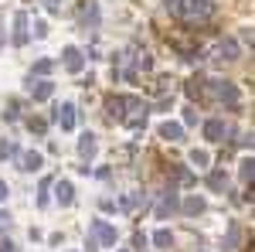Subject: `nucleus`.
Wrapping results in <instances>:
<instances>
[{"label": "nucleus", "instance_id": "33", "mask_svg": "<svg viewBox=\"0 0 255 252\" xmlns=\"http://www.w3.org/2000/svg\"><path fill=\"white\" fill-rule=\"evenodd\" d=\"M133 246H136V249H143V246H146V235L136 232V235H133Z\"/></svg>", "mask_w": 255, "mask_h": 252}, {"label": "nucleus", "instance_id": "4", "mask_svg": "<svg viewBox=\"0 0 255 252\" xmlns=\"http://www.w3.org/2000/svg\"><path fill=\"white\" fill-rule=\"evenodd\" d=\"M79 24H82V31H96V27H99V3H96V0H82Z\"/></svg>", "mask_w": 255, "mask_h": 252}, {"label": "nucleus", "instance_id": "1", "mask_svg": "<svg viewBox=\"0 0 255 252\" xmlns=\"http://www.w3.org/2000/svg\"><path fill=\"white\" fill-rule=\"evenodd\" d=\"M204 96H215L218 102H225V106H238L242 92H238V85H235V82L215 78V82H204Z\"/></svg>", "mask_w": 255, "mask_h": 252}, {"label": "nucleus", "instance_id": "27", "mask_svg": "<svg viewBox=\"0 0 255 252\" xmlns=\"http://www.w3.org/2000/svg\"><path fill=\"white\" fill-rule=\"evenodd\" d=\"M14 154H17V147L10 140H0V160H7V157H14Z\"/></svg>", "mask_w": 255, "mask_h": 252}, {"label": "nucleus", "instance_id": "31", "mask_svg": "<svg viewBox=\"0 0 255 252\" xmlns=\"http://www.w3.org/2000/svg\"><path fill=\"white\" fill-rule=\"evenodd\" d=\"M184 123H197V109L191 106V109H184Z\"/></svg>", "mask_w": 255, "mask_h": 252}, {"label": "nucleus", "instance_id": "14", "mask_svg": "<svg viewBox=\"0 0 255 252\" xmlns=\"http://www.w3.org/2000/svg\"><path fill=\"white\" fill-rule=\"evenodd\" d=\"M167 174L174 177V181H180V184H194V174L184 164H167Z\"/></svg>", "mask_w": 255, "mask_h": 252}, {"label": "nucleus", "instance_id": "17", "mask_svg": "<svg viewBox=\"0 0 255 252\" xmlns=\"http://www.w3.org/2000/svg\"><path fill=\"white\" fill-rule=\"evenodd\" d=\"M14 24H17V31H14V44H24V41H27V14H24V10H17V17H14Z\"/></svg>", "mask_w": 255, "mask_h": 252}, {"label": "nucleus", "instance_id": "38", "mask_svg": "<svg viewBox=\"0 0 255 252\" xmlns=\"http://www.w3.org/2000/svg\"><path fill=\"white\" fill-rule=\"evenodd\" d=\"M119 252H129V249H119Z\"/></svg>", "mask_w": 255, "mask_h": 252}, {"label": "nucleus", "instance_id": "9", "mask_svg": "<svg viewBox=\"0 0 255 252\" xmlns=\"http://www.w3.org/2000/svg\"><path fill=\"white\" fill-rule=\"evenodd\" d=\"M61 61H65V68H68L72 75H79V72H82V65H85L82 51H79V48H72V44H68V48L61 51Z\"/></svg>", "mask_w": 255, "mask_h": 252}, {"label": "nucleus", "instance_id": "19", "mask_svg": "<svg viewBox=\"0 0 255 252\" xmlns=\"http://www.w3.org/2000/svg\"><path fill=\"white\" fill-rule=\"evenodd\" d=\"M180 208H184V215H191V218H194V215H201L204 208H208V205H204V198H194V194H191V198H187Z\"/></svg>", "mask_w": 255, "mask_h": 252}, {"label": "nucleus", "instance_id": "8", "mask_svg": "<svg viewBox=\"0 0 255 252\" xmlns=\"http://www.w3.org/2000/svg\"><path fill=\"white\" fill-rule=\"evenodd\" d=\"M55 119H58V126L65 133H72V130H75V106H72V102L58 106V109H55Z\"/></svg>", "mask_w": 255, "mask_h": 252}, {"label": "nucleus", "instance_id": "12", "mask_svg": "<svg viewBox=\"0 0 255 252\" xmlns=\"http://www.w3.org/2000/svg\"><path fill=\"white\" fill-rule=\"evenodd\" d=\"M174 208H177V191H174V188H167L163 198H160V205H157V218H167Z\"/></svg>", "mask_w": 255, "mask_h": 252}, {"label": "nucleus", "instance_id": "22", "mask_svg": "<svg viewBox=\"0 0 255 252\" xmlns=\"http://www.w3.org/2000/svg\"><path fill=\"white\" fill-rule=\"evenodd\" d=\"M225 184H228V177H225V171H208V188H215V191H221V188H225Z\"/></svg>", "mask_w": 255, "mask_h": 252}, {"label": "nucleus", "instance_id": "30", "mask_svg": "<svg viewBox=\"0 0 255 252\" xmlns=\"http://www.w3.org/2000/svg\"><path fill=\"white\" fill-rule=\"evenodd\" d=\"M44 10H61V0H41Z\"/></svg>", "mask_w": 255, "mask_h": 252}, {"label": "nucleus", "instance_id": "25", "mask_svg": "<svg viewBox=\"0 0 255 252\" xmlns=\"http://www.w3.org/2000/svg\"><path fill=\"white\" fill-rule=\"evenodd\" d=\"M153 242H157L160 249H167V246H174V235L167 232V229H157V232H153Z\"/></svg>", "mask_w": 255, "mask_h": 252}, {"label": "nucleus", "instance_id": "37", "mask_svg": "<svg viewBox=\"0 0 255 252\" xmlns=\"http://www.w3.org/2000/svg\"><path fill=\"white\" fill-rule=\"evenodd\" d=\"M3 198H7V184L0 181V201H3Z\"/></svg>", "mask_w": 255, "mask_h": 252}, {"label": "nucleus", "instance_id": "34", "mask_svg": "<svg viewBox=\"0 0 255 252\" xmlns=\"http://www.w3.org/2000/svg\"><path fill=\"white\" fill-rule=\"evenodd\" d=\"M0 229H10V215L7 212H0Z\"/></svg>", "mask_w": 255, "mask_h": 252}, {"label": "nucleus", "instance_id": "15", "mask_svg": "<svg viewBox=\"0 0 255 252\" xmlns=\"http://www.w3.org/2000/svg\"><path fill=\"white\" fill-rule=\"evenodd\" d=\"M55 198H58L61 208H68V205H72V198H75L72 184H68V181H58V184H55Z\"/></svg>", "mask_w": 255, "mask_h": 252}, {"label": "nucleus", "instance_id": "28", "mask_svg": "<svg viewBox=\"0 0 255 252\" xmlns=\"http://www.w3.org/2000/svg\"><path fill=\"white\" fill-rule=\"evenodd\" d=\"M48 188H51V177H44V181H41V194H38V205H41V208L48 205Z\"/></svg>", "mask_w": 255, "mask_h": 252}, {"label": "nucleus", "instance_id": "35", "mask_svg": "<svg viewBox=\"0 0 255 252\" xmlns=\"http://www.w3.org/2000/svg\"><path fill=\"white\" fill-rule=\"evenodd\" d=\"M177 7H180V0H167V10H174V14H177Z\"/></svg>", "mask_w": 255, "mask_h": 252}, {"label": "nucleus", "instance_id": "2", "mask_svg": "<svg viewBox=\"0 0 255 252\" xmlns=\"http://www.w3.org/2000/svg\"><path fill=\"white\" fill-rule=\"evenodd\" d=\"M215 0H180V7H177V14H184L187 20H208L215 17Z\"/></svg>", "mask_w": 255, "mask_h": 252}, {"label": "nucleus", "instance_id": "23", "mask_svg": "<svg viewBox=\"0 0 255 252\" xmlns=\"http://www.w3.org/2000/svg\"><path fill=\"white\" fill-rule=\"evenodd\" d=\"M238 174H242V181L252 188V177H255V160H252V157H245V160H242V171H238Z\"/></svg>", "mask_w": 255, "mask_h": 252}, {"label": "nucleus", "instance_id": "29", "mask_svg": "<svg viewBox=\"0 0 255 252\" xmlns=\"http://www.w3.org/2000/svg\"><path fill=\"white\" fill-rule=\"evenodd\" d=\"M191 164H208V154H204V150H194V154H191Z\"/></svg>", "mask_w": 255, "mask_h": 252}, {"label": "nucleus", "instance_id": "26", "mask_svg": "<svg viewBox=\"0 0 255 252\" xmlns=\"http://www.w3.org/2000/svg\"><path fill=\"white\" fill-rule=\"evenodd\" d=\"M27 130H31V133H44V130H48V119H41V116H31L27 119Z\"/></svg>", "mask_w": 255, "mask_h": 252}, {"label": "nucleus", "instance_id": "11", "mask_svg": "<svg viewBox=\"0 0 255 252\" xmlns=\"http://www.w3.org/2000/svg\"><path fill=\"white\" fill-rule=\"evenodd\" d=\"M225 133H228V126H225L221 119H208V123H204V136H208L211 143H221Z\"/></svg>", "mask_w": 255, "mask_h": 252}, {"label": "nucleus", "instance_id": "20", "mask_svg": "<svg viewBox=\"0 0 255 252\" xmlns=\"http://www.w3.org/2000/svg\"><path fill=\"white\" fill-rule=\"evenodd\" d=\"M20 171H41V154H34V150L20 154Z\"/></svg>", "mask_w": 255, "mask_h": 252}, {"label": "nucleus", "instance_id": "18", "mask_svg": "<svg viewBox=\"0 0 255 252\" xmlns=\"http://www.w3.org/2000/svg\"><path fill=\"white\" fill-rule=\"evenodd\" d=\"M160 136L170 140V143H177V140H184V126H180V123H163V126H160Z\"/></svg>", "mask_w": 255, "mask_h": 252}, {"label": "nucleus", "instance_id": "13", "mask_svg": "<svg viewBox=\"0 0 255 252\" xmlns=\"http://www.w3.org/2000/svg\"><path fill=\"white\" fill-rule=\"evenodd\" d=\"M79 154H82V160H85V164L96 157V136H92V133H85L79 140ZM85 164H82V167H85Z\"/></svg>", "mask_w": 255, "mask_h": 252}, {"label": "nucleus", "instance_id": "5", "mask_svg": "<svg viewBox=\"0 0 255 252\" xmlns=\"http://www.w3.org/2000/svg\"><path fill=\"white\" fill-rule=\"evenodd\" d=\"M126 106H129V96H109L106 99V119H109V123H123Z\"/></svg>", "mask_w": 255, "mask_h": 252}, {"label": "nucleus", "instance_id": "7", "mask_svg": "<svg viewBox=\"0 0 255 252\" xmlns=\"http://www.w3.org/2000/svg\"><path fill=\"white\" fill-rule=\"evenodd\" d=\"M27 92L34 102H44V99L55 92V82H38V78H27Z\"/></svg>", "mask_w": 255, "mask_h": 252}, {"label": "nucleus", "instance_id": "32", "mask_svg": "<svg viewBox=\"0 0 255 252\" xmlns=\"http://www.w3.org/2000/svg\"><path fill=\"white\" fill-rule=\"evenodd\" d=\"M34 34H38V38H44V34H48V24H44V20H38V24H34Z\"/></svg>", "mask_w": 255, "mask_h": 252}, {"label": "nucleus", "instance_id": "10", "mask_svg": "<svg viewBox=\"0 0 255 252\" xmlns=\"http://www.w3.org/2000/svg\"><path fill=\"white\" fill-rule=\"evenodd\" d=\"M215 51H218V58H225V61H235L238 55H242V48H238V41H235V38H221Z\"/></svg>", "mask_w": 255, "mask_h": 252}, {"label": "nucleus", "instance_id": "24", "mask_svg": "<svg viewBox=\"0 0 255 252\" xmlns=\"http://www.w3.org/2000/svg\"><path fill=\"white\" fill-rule=\"evenodd\" d=\"M51 65H55L51 58H38L34 65H31V78H34V75H48V72H51Z\"/></svg>", "mask_w": 255, "mask_h": 252}, {"label": "nucleus", "instance_id": "3", "mask_svg": "<svg viewBox=\"0 0 255 252\" xmlns=\"http://www.w3.org/2000/svg\"><path fill=\"white\" fill-rule=\"evenodd\" d=\"M146 116H150V106H146V102H139V99H129L123 123H126L129 130H143V126H146Z\"/></svg>", "mask_w": 255, "mask_h": 252}, {"label": "nucleus", "instance_id": "16", "mask_svg": "<svg viewBox=\"0 0 255 252\" xmlns=\"http://www.w3.org/2000/svg\"><path fill=\"white\" fill-rule=\"evenodd\" d=\"M238 239H242V229H238V222H232V225H228V232H225V242H221V249H225V252L238 249Z\"/></svg>", "mask_w": 255, "mask_h": 252}, {"label": "nucleus", "instance_id": "36", "mask_svg": "<svg viewBox=\"0 0 255 252\" xmlns=\"http://www.w3.org/2000/svg\"><path fill=\"white\" fill-rule=\"evenodd\" d=\"M0 252H17V249H14V242H3V246H0Z\"/></svg>", "mask_w": 255, "mask_h": 252}, {"label": "nucleus", "instance_id": "6", "mask_svg": "<svg viewBox=\"0 0 255 252\" xmlns=\"http://www.w3.org/2000/svg\"><path fill=\"white\" fill-rule=\"evenodd\" d=\"M92 235H96V242H102V246H116V229L113 225H106L102 218H92Z\"/></svg>", "mask_w": 255, "mask_h": 252}, {"label": "nucleus", "instance_id": "21", "mask_svg": "<svg viewBox=\"0 0 255 252\" xmlns=\"http://www.w3.org/2000/svg\"><path fill=\"white\" fill-rule=\"evenodd\" d=\"M184 92L191 99H204V78H191V82H184Z\"/></svg>", "mask_w": 255, "mask_h": 252}]
</instances>
